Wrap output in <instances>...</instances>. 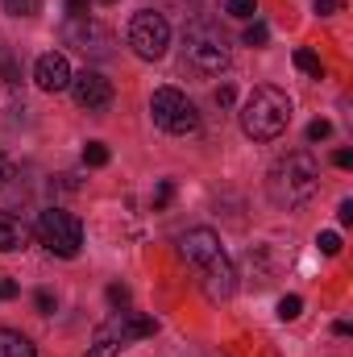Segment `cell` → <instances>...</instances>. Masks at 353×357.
<instances>
[{
  "instance_id": "4316f807",
  "label": "cell",
  "mask_w": 353,
  "mask_h": 357,
  "mask_svg": "<svg viewBox=\"0 0 353 357\" xmlns=\"http://www.w3.org/2000/svg\"><path fill=\"white\" fill-rule=\"evenodd\" d=\"M67 17H88V0H67Z\"/></svg>"
},
{
  "instance_id": "f546056e",
  "label": "cell",
  "mask_w": 353,
  "mask_h": 357,
  "mask_svg": "<svg viewBox=\"0 0 353 357\" xmlns=\"http://www.w3.org/2000/svg\"><path fill=\"white\" fill-rule=\"evenodd\" d=\"M333 162H337L341 171H350V167H353V154H350V150H337V154H333Z\"/></svg>"
},
{
  "instance_id": "83f0119b",
  "label": "cell",
  "mask_w": 353,
  "mask_h": 357,
  "mask_svg": "<svg viewBox=\"0 0 353 357\" xmlns=\"http://www.w3.org/2000/svg\"><path fill=\"white\" fill-rule=\"evenodd\" d=\"M341 8V0H316V13L320 17H329V13H337Z\"/></svg>"
},
{
  "instance_id": "9c48e42d",
  "label": "cell",
  "mask_w": 353,
  "mask_h": 357,
  "mask_svg": "<svg viewBox=\"0 0 353 357\" xmlns=\"http://www.w3.org/2000/svg\"><path fill=\"white\" fill-rule=\"evenodd\" d=\"M63 42L67 46H75L80 54H88V59H108L112 54V33L96 21V17H67V25H63Z\"/></svg>"
},
{
  "instance_id": "2e32d148",
  "label": "cell",
  "mask_w": 353,
  "mask_h": 357,
  "mask_svg": "<svg viewBox=\"0 0 353 357\" xmlns=\"http://www.w3.org/2000/svg\"><path fill=\"white\" fill-rule=\"evenodd\" d=\"M4 13L8 17H38L42 13V0H4Z\"/></svg>"
},
{
  "instance_id": "d4e9b609",
  "label": "cell",
  "mask_w": 353,
  "mask_h": 357,
  "mask_svg": "<svg viewBox=\"0 0 353 357\" xmlns=\"http://www.w3.org/2000/svg\"><path fill=\"white\" fill-rule=\"evenodd\" d=\"M108 303H117V307H125V303H129V287H121V282H112V287H108Z\"/></svg>"
},
{
  "instance_id": "cb8c5ba5",
  "label": "cell",
  "mask_w": 353,
  "mask_h": 357,
  "mask_svg": "<svg viewBox=\"0 0 353 357\" xmlns=\"http://www.w3.org/2000/svg\"><path fill=\"white\" fill-rule=\"evenodd\" d=\"M13 178H17V167H13V158H4V154H0V191H4Z\"/></svg>"
},
{
  "instance_id": "1f68e13d",
  "label": "cell",
  "mask_w": 353,
  "mask_h": 357,
  "mask_svg": "<svg viewBox=\"0 0 353 357\" xmlns=\"http://www.w3.org/2000/svg\"><path fill=\"white\" fill-rule=\"evenodd\" d=\"M337 216H341V225H353V199L341 204V212H337Z\"/></svg>"
},
{
  "instance_id": "f1b7e54d",
  "label": "cell",
  "mask_w": 353,
  "mask_h": 357,
  "mask_svg": "<svg viewBox=\"0 0 353 357\" xmlns=\"http://www.w3.org/2000/svg\"><path fill=\"white\" fill-rule=\"evenodd\" d=\"M17 291H21V287H17V282H13V278H0V299H13V295H17Z\"/></svg>"
},
{
  "instance_id": "5bb4252c",
  "label": "cell",
  "mask_w": 353,
  "mask_h": 357,
  "mask_svg": "<svg viewBox=\"0 0 353 357\" xmlns=\"http://www.w3.org/2000/svg\"><path fill=\"white\" fill-rule=\"evenodd\" d=\"M295 67H299L303 75H312V79H320V75H324L320 54H316V50H308V46H299V50H295Z\"/></svg>"
},
{
  "instance_id": "277c9868",
  "label": "cell",
  "mask_w": 353,
  "mask_h": 357,
  "mask_svg": "<svg viewBox=\"0 0 353 357\" xmlns=\"http://www.w3.org/2000/svg\"><path fill=\"white\" fill-rule=\"evenodd\" d=\"M183 63L200 75H220L229 67V38L212 21H191L183 29Z\"/></svg>"
},
{
  "instance_id": "30bf717a",
  "label": "cell",
  "mask_w": 353,
  "mask_h": 357,
  "mask_svg": "<svg viewBox=\"0 0 353 357\" xmlns=\"http://www.w3.org/2000/svg\"><path fill=\"white\" fill-rule=\"evenodd\" d=\"M71 96H75L80 108H88V112H104V108L112 104V84H108L100 71L84 67L80 75H71Z\"/></svg>"
},
{
  "instance_id": "ac0fdd59",
  "label": "cell",
  "mask_w": 353,
  "mask_h": 357,
  "mask_svg": "<svg viewBox=\"0 0 353 357\" xmlns=\"http://www.w3.org/2000/svg\"><path fill=\"white\" fill-rule=\"evenodd\" d=\"M225 8H229V17H237V21H254V13H258V0H229Z\"/></svg>"
},
{
  "instance_id": "7c38bea8",
  "label": "cell",
  "mask_w": 353,
  "mask_h": 357,
  "mask_svg": "<svg viewBox=\"0 0 353 357\" xmlns=\"http://www.w3.org/2000/svg\"><path fill=\"white\" fill-rule=\"evenodd\" d=\"M25 241H29V229L13 212H0V254H17L25 250Z\"/></svg>"
},
{
  "instance_id": "52a82bcc",
  "label": "cell",
  "mask_w": 353,
  "mask_h": 357,
  "mask_svg": "<svg viewBox=\"0 0 353 357\" xmlns=\"http://www.w3.org/2000/svg\"><path fill=\"white\" fill-rule=\"evenodd\" d=\"M38 241L50 254H59V258H75L80 245H84V225L71 212H63V208H46L38 216Z\"/></svg>"
},
{
  "instance_id": "3957f363",
  "label": "cell",
  "mask_w": 353,
  "mask_h": 357,
  "mask_svg": "<svg viewBox=\"0 0 353 357\" xmlns=\"http://www.w3.org/2000/svg\"><path fill=\"white\" fill-rule=\"evenodd\" d=\"M287 125H291V100H287V91L262 84V88H254L246 96V104H241V129H246V137L274 142Z\"/></svg>"
},
{
  "instance_id": "484cf974",
  "label": "cell",
  "mask_w": 353,
  "mask_h": 357,
  "mask_svg": "<svg viewBox=\"0 0 353 357\" xmlns=\"http://www.w3.org/2000/svg\"><path fill=\"white\" fill-rule=\"evenodd\" d=\"M33 303H38V312H42V316H50V312H54V295H50V291H38V295H33Z\"/></svg>"
},
{
  "instance_id": "4dcf8cb0",
  "label": "cell",
  "mask_w": 353,
  "mask_h": 357,
  "mask_svg": "<svg viewBox=\"0 0 353 357\" xmlns=\"http://www.w3.org/2000/svg\"><path fill=\"white\" fill-rule=\"evenodd\" d=\"M216 104H220V108H229V104H233V88H229V84H225V88H216Z\"/></svg>"
},
{
  "instance_id": "7a4b0ae2",
  "label": "cell",
  "mask_w": 353,
  "mask_h": 357,
  "mask_svg": "<svg viewBox=\"0 0 353 357\" xmlns=\"http://www.w3.org/2000/svg\"><path fill=\"white\" fill-rule=\"evenodd\" d=\"M266 191H270V199L278 204V208H299V204H308L316 191H320V167H316V158L308 154V150H291V154H283L274 167H270V175H266Z\"/></svg>"
},
{
  "instance_id": "603a6c76",
  "label": "cell",
  "mask_w": 353,
  "mask_h": 357,
  "mask_svg": "<svg viewBox=\"0 0 353 357\" xmlns=\"http://www.w3.org/2000/svg\"><path fill=\"white\" fill-rule=\"evenodd\" d=\"M329 133H333V125H329V121H312V125H308V142H324Z\"/></svg>"
},
{
  "instance_id": "7402d4cb",
  "label": "cell",
  "mask_w": 353,
  "mask_h": 357,
  "mask_svg": "<svg viewBox=\"0 0 353 357\" xmlns=\"http://www.w3.org/2000/svg\"><path fill=\"white\" fill-rule=\"evenodd\" d=\"M171 195H175V183H171V178H163V183H158V191H154V208H167V204H171Z\"/></svg>"
},
{
  "instance_id": "8fae6325",
  "label": "cell",
  "mask_w": 353,
  "mask_h": 357,
  "mask_svg": "<svg viewBox=\"0 0 353 357\" xmlns=\"http://www.w3.org/2000/svg\"><path fill=\"white\" fill-rule=\"evenodd\" d=\"M71 63H67V54H59V50H50V54H42L38 63H33V84L42 91H67L71 88Z\"/></svg>"
},
{
  "instance_id": "d6986e66",
  "label": "cell",
  "mask_w": 353,
  "mask_h": 357,
  "mask_svg": "<svg viewBox=\"0 0 353 357\" xmlns=\"http://www.w3.org/2000/svg\"><path fill=\"white\" fill-rule=\"evenodd\" d=\"M299 312H303V299L299 295H283L278 299V320H295Z\"/></svg>"
},
{
  "instance_id": "8992f818",
  "label": "cell",
  "mask_w": 353,
  "mask_h": 357,
  "mask_svg": "<svg viewBox=\"0 0 353 357\" xmlns=\"http://www.w3.org/2000/svg\"><path fill=\"white\" fill-rule=\"evenodd\" d=\"M150 116H154V125H158L163 133H171V137H187V133L200 129L195 104H191L179 88H158L154 91V96H150Z\"/></svg>"
},
{
  "instance_id": "ffe728a7",
  "label": "cell",
  "mask_w": 353,
  "mask_h": 357,
  "mask_svg": "<svg viewBox=\"0 0 353 357\" xmlns=\"http://www.w3.org/2000/svg\"><path fill=\"white\" fill-rule=\"evenodd\" d=\"M316 245H320V254H324V258H337V254H341V233H320V237H316Z\"/></svg>"
},
{
  "instance_id": "ba28073f",
  "label": "cell",
  "mask_w": 353,
  "mask_h": 357,
  "mask_svg": "<svg viewBox=\"0 0 353 357\" xmlns=\"http://www.w3.org/2000/svg\"><path fill=\"white\" fill-rule=\"evenodd\" d=\"M129 46H133V54L137 59H146V63H154V59H163L167 54V46H171V25H167V17L163 13H154V8H142V13H133V21H129Z\"/></svg>"
},
{
  "instance_id": "44dd1931",
  "label": "cell",
  "mask_w": 353,
  "mask_h": 357,
  "mask_svg": "<svg viewBox=\"0 0 353 357\" xmlns=\"http://www.w3.org/2000/svg\"><path fill=\"white\" fill-rule=\"evenodd\" d=\"M270 42V29H266L262 21H254L250 29H246V46H266Z\"/></svg>"
},
{
  "instance_id": "4fadbf2b",
  "label": "cell",
  "mask_w": 353,
  "mask_h": 357,
  "mask_svg": "<svg viewBox=\"0 0 353 357\" xmlns=\"http://www.w3.org/2000/svg\"><path fill=\"white\" fill-rule=\"evenodd\" d=\"M0 357H38V354H33V345L21 333H13V328L0 324Z\"/></svg>"
},
{
  "instance_id": "6da1fadb",
  "label": "cell",
  "mask_w": 353,
  "mask_h": 357,
  "mask_svg": "<svg viewBox=\"0 0 353 357\" xmlns=\"http://www.w3.org/2000/svg\"><path fill=\"white\" fill-rule=\"evenodd\" d=\"M179 250H183V258L195 266L200 287H204V295H208L212 303L233 299V291H237V270H233L225 245H220V237H216L212 229H187V233L179 237Z\"/></svg>"
},
{
  "instance_id": "5b68a950",
  "label": "cell",
  "mask_w": 353,
  "mask_h": 357,
  "mask_svg": "<svg viewBox=\"0 0 353 357\" xmlns=\"http://www.w3.org/2000/svg\"><path fill=\"white\" fill-rule=\"evenodd\" d=\"M154 333H158V320H150L142 312H112L96 328V337H91V345H88V357H117L121 349H129L133 341L154 337Z\"/></svg>"
},
{
  "instance_id": "9a60e30c",
  "label": "cell",
  "mask_w": 353,
  "mask_h": 357,
  "mask_svg": "<svg viewBox=\"0 0 353 357\" xmlns=\"http://www.w3.org/2000/svg\"><path fill=\"white\" fill-rule=\"evenodd\" d=\"M0 79H4V84H21V63H17V54L4 50V46H0Z\"/></svg>"
},
{
  "instance_id": "e0dca14e",
  "label": "cell",
  "mask_w": 353,
  "mask_h": 357,
  "mask_svg": "<svg viewBox=\"0 0 353 357\" xmlns=\"http://www.w3.org/2000/svg\"><path fill=\"white\" fill-rule=\"evenodd\" d=\"M108 158H112V154H108L104 142H88V146H84V162H88V167H108Z\"/></svg>"
},
{
  "instance_id": "d6a6232c",
  "label": "cell",
  "mask_w": 353,
  "mask_h": 357,
  "mask_svg": "<svg viewBox=\"0 0 353 357\" xmlns=\"http://www.w3.org/2000/svg\"><path fill=\"white\" fill-rule=\"evenodd\" d=\"M104 4H117V0H104Z\"/></svg>"
}]
</instances>
